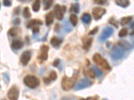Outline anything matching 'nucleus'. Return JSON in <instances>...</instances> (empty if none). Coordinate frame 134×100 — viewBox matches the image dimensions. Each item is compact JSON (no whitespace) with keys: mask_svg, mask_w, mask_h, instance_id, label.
<instances>
[{"mask_svg":"<svg viewBox=\"0 0 134 100\" xmlns=\"http://www.w3.org/2000/svg\"><path fill=\"white\" fill-rule=\"evenodd\" d=\"M131 45L125 40L119 41L117 44L114 45L110 51V56L113 61L117 62L122 59L125 56L127 51L131 50Z\"/></svg>","mask_w":134,"mask_h":100,"instance_id":"obj_1","label":"nucleus"},{"mask_svg":"<svg viewBox=\"0 0 134 100\" xmlns=\"http://www.w3.org/2000/svg\"><path fill=\"white\" fill-rule=\"evenodd\" d=\"M79 76V71H76L72 77H68L67 76H64L61 81L62 89L64 91H68L74 88V85L77 82V77Z\"/></svg>","mask_w":134,"mask_h":100,"instance_id":"obj_2","label":"nucleus"},{"mask_svg":"<svg viewBox=\"0 0 134 100\" xmlns=\"http://www.w3.org/2000/svg\"><path fill=\"white\" fill-rule=\"evenodd\" d=\"M92 60L93 62L97 65L102 68L103 69L106 70V71H111V66L107 60L105 58H104L103 56L101 55L99 53H96L92 56Z\"/></svg>","mask_w":134,"mask_h":100,"instance_id":"obj_3","label":"nucleus"},{"mask_svg":"<svg viewBox=\"0 0 134 100\" xmlns=\"http://www.w3.org/2000/svg\"><path fill=\"white\" fill-rule=\"evenodd\" d=\"M23 82L28 88L30 89H36L40 85V79L35 76L32 75H27L25 76L23 79Z\"/></svg>","mask_w":134,"mask_h":100,"instance_id":"obj_4","label":"nucleus"},{"mask_svg":"<svg viewBox=\"0 0 134 100\" xmlns=\"http://www.w3.org/2000/svg\"><path fill=\"white\" fill-rule=\"evenodd\" d=\"M66 8L65 5L60 6L59 4H56L54 6V9L53 12H54L56 18L58 20H59V21H60V20L63 19L64 14L66 12Z\"/></svg>","mask_w":134,"mask_h":100,"instance_id":"obj_5","label":"nucleus"},{"mask_svg":"<svg viewBox=\"0 0 134 100\" xmlns=\"http://www.w3.org/2000/svg\"><path fill=\"white\" fill-rule=\"evenodd\" d=\"M92 84V82H91L88 78H83L80 79L79 82L76 83L74 87V90L75 91H79L81 89H85L89 87H90Z\"/></svg>","mask_w":134,"mask_h":100,"instance_id":"obj_6","label":"nucleus"},{"mask_svg":"<svg viewBox=\"0 0 134 100\" xmlns=\"http://www.w3.org/2000/svg\"><path fill=\"white\" fill-rule=\"evenodd\" d=\"M8 99L11 100H16L20 96V89L15 85H13L8 90L7 94Z\"/></svg>","mask_w":134,"mask_h":100,"instance_id":"obj_7","label":"nucleus"},{"mask_svg":"<svg viewBox=\"0 0 134 100\" xmlns=\"http://www.w3.org/2000/svg\"><path fill=\"white\" fill-rule=\"evenodd\" d=\"M40 53L38 56V59L40 60V62H45L48 58V51H49V47L46 45H42L40 48Z\"/></svg>","mask_w":134,"mask_h":100,"instance_id":"obj_8","label":"nucleus"},{"mask_svg":"<svg viewBox=\"0 0 134 100\" xmlns=\"http://www.w3.org/2000/svg\"><path fill=\"white\" fill-rule=\"evenodd\" d=\"M105 14H106V9H104V8L95 7V8L92 9V16H93V18L95 21L100 20Z\"/></svg>","mask_w":134,"mask_h":100,"instance_id":"obj_9","label":"nucleus"},{"mask_svg":"<svg viewBox=\"0 0 134 100\" xmlns=\"http://www.w3.org/2000/svg\"><path fill=\"white\" fill-rule=\"evenodd\" d=\"M32 57V52L30 50H26L20 56V62L23 66H26L29 63Z\"/></svg>","mask_w":134,"mask_h":100,"instance_id":"obj_10","label":"nucleus"},{"mask_svg":"<svg viewBox=\"0 0 134 100\" xmlns=\"http://www.w3.org/2000/svg\"><path fill=\"white\" fill-rule=\"evenodd\" d=\"M113 33H114V30L111 27H106L105 28H104L101 36H99V41L101 42H104L107 39L111 37L113 34Z\"/></svg>","mask_w":134,"mask_h":100,"instance_id":"obj_11","label":"nucleus"},{"mask_svg":"<svg viewBox=\"0 0 134 100\" xmlns=\"http://www.w3.org/2000/svg\"><path fill=\"white\" fill-rule=\"evenodd\" d=\"M93 39L92 37L85 36L82 38V42H83V49L85 51H89L92 45Z\"/></svg>","mask_w":134,"mask_h":100,"instance_id":"obj_12","label":"nucleus"},{"mask_svg":"<svg viewBox=\"0 0 134 100\" xmlns=\"http://www.w3.org/2000/svg\"><path fill=\"white\" fill-rule=\"evenodd\" d=\"M57 73L55 71H51L49 76L44 78V83L46 85H49L52 82H54L55 80L57 79Z\"/></svg>","mask_w":134,"mask_h":100,"instance_id":"obj_13","label":"nucleus"},{"mask_svg":"<svg viewBox=\"0 0 134 100\" xmlns=\"http://www.w3.org/2000/svg\"><path fill=\"white\" fill-rule=\"evenodd\" d=\"M42 24H43V22L40 19H32L30 20L29 22L27 23L26 28L28 29H30V28H32L34 26H36V25H42Z\"/></svg>","mask_w":134,"mask_h":100,"instance_id":"obj_14","label":"nucleus"},{"mask_svg":"<svg viewBox=\"0 0 134 100\" xmlns=\"http://www.w3.org/2000/svg\"><path fill=\"white\" fill-rule=\"evenodd\" d=\"M11 46L13 49L14 50H19V49H22L24 46V43L22 41L19 39H15L11 42Z\"/></svg>","mask_w":134,"mask_h":100,"instance_id":"obj_15","label":"nucleus"},{"mask_svg":"<svg viewBox=\"0 0 134 100\" xmlns=\"http://www.w3.org/2000/svg\"><path fill=\"white\" fill-rule=\"evenodd\" d=\"M54 14L53 11H50L48 14H46V17H45V23L47 26L50 25L54 22Z\"/></svg>","mask_w":134,"mask_h":100,"instance_id":"obj_16","label":"nucleus"},{"mask_svg":"<svg viewBox=\"0 0 134 100\" xmlns=\"http://www.w3.org/2000/svg\"><path fill=\"white\" fill-rule=\"evenodd\" d=\"M62 43V40L61 39L59 38L58 37H56V36L53 37L50 39V44L54 48H59Z\"/></svg>","mask_w":134,"mask_h":100,"instance_id":"obj_17","label":"nucleus"},{"mask_svg":"<svg viewBox=\"0 0 134 100\" xmlns=\"http://www.w3.org/2000/svg\"><path fill=\"white\" fill-rule=\"evenodd\" d=\"M115 4L122 8H127L130 5V0H115Z\"/></svg>","mask_w":134,"mask_h":100,"instance_id":"obj_18","label":"nucleus"},{"mask_svg":"<svg viewBox=\"0 0 134 100\" xmlns=\"http://www.w3.org/2000/svg\"><path fill=\"white\" fill-rule=\"evenodd\" d=\"M91 16L89 13H84L83 16H81V21L85 25H88L91 23Z\"/></svg>","mask_w":134,"mask_h":100,"instance_id":"obj_19","label":"nucleus"},{"mask_svg":"<svg viewBox=\"0 0 134 100\" xmlns=\"http://www.w3.org/2000/svg\"><path fill=\"white\" fill-rule=\"evenodd\" d=\"M84 74L86 75V76H89V77L92 79H94L96 77V74L95 71L93 70L92 68H89V69H86V70L84 71Z\"/></svg>","mask_w":134,"mask_h":100,"instance_id":"obj_20","label":"nucleus"},{"mask_svg":"<svg viewBox=\"0 0 134 100\" xmlns=\"http://www.w3.org/2000/svg\"><path fill=\"white\" fill-rule=\"evenodd\" d=\"M133 19V16H125V17H123L121 19V25L122 26H124L125 25L128 24L131 22V20Z\"/></svg>","mask_w":134,"mask_h":100,"instance_id":"obj_21","label":"nucleus"},{"mask_svg":"<svg viewBox=\"0 0 134 100\" xmlns=\"http://www.w3.org/2000/svg\"><path fill=\"white\" fill-rule=\"evenodd\" d=\"M69 21L73 26H77V23H78V17H77V16L76 14H72L71 16H70Z\"/></svg>","mask_w":134,"mask_h":100,"instance_id":"obj_22","label":"nucleus"},{"mask_svg":"<svg viewBox=\"0 0 134 100\" xmlns=\"http://www.w3.org/2000/svg\"><path fill=\"white\" fill-rule=\"evenodd\" d=\"M19 31V29L16 27H13V28H11L10 29L8 30V34L11 37H15V36H18Z\"/></svg>","mask_w":134,"mask_h":100,"instance_id":"obj_23","label":"nucleus"},{"mask_svg":"<svg viewBox=\"0 0 134 100\" xmlns=\"http://www.w3.org/2000/svg\"><path fill=\"white\" fill-rule=\"evenodd\" d=\"M63 28L64 30L66 31V33H71L73 31V28L71 27V25L70 24V22L67 20L65 21L63 23Z\"/></svg>","mask_w":134,"mask_h":100,"instance_id":"obj_24","label":"nucleus"},{"mask_svg":"<svg viewBox=\"0 0 134 100\" xmlns=\"http://www.w3.org/2000/svg\"><path fill=\"white\" fill-rule=\"evenodd\" d=\"M40 3L41 0H35L32 5V10L34 12H38L40 8Z\"/></svg>","mask_w":134,"mask_h":100,"instance_id":"obj_25","label":"nucleus"},{"mask_svg":"<svg viewBox=\"0 0 134 100\" xmlns=\"http://www.w3.org/2000/svg\"><path fill=\"white\" fill-rule=\"evenodd\" d=\"M23 16L26 19H29L31 17V13L28 7H25L24 9Z\"/></svg>","mask_w":134,"mask_h":100,"instance_id":"obj_26","label":"nucleus"},{"mask_svg":"<svg viewBox=\"0 0 134 100\" xmlns=\"http://www.w3.org/2000/svg\"><path fill=\"white\" fill-rule=\"evenodd\" d=\"M74 11L75 14H79V11H80V5L78 3H75L74 4L72 5L71 11Z\"/></svg>","mask_w":134,"mask_h":100,"instance_id":"obj_27","label":"nucleus"},{"mask_svg":"<svg viewBox=\"0 0 134 100\" xmlns=\"http://www.w3.org/2000/svg\"><path fill=\"white\" fill-rule=\"evenodd\" d=\"M109 23H110L111 25H113L116 28H119V23H118V22L115 19V18L114 17H111L109 19Z\"/></svg>","mask_w":134,"mask_h":100,"instance_id":"obj_28","label":"nucleus"},{"mask_svg":"<svg viewBox=\"0 0 134 100\" xmlns=\"http://www.w3.org/2000/svg\"><path fill=\"white\" fill-rule=\"evenodd\" d=\"M53 2H54V0H46V2H44V10H48V9H49L51 8V6L53 5Z\"/></svg>","mask_w":134,"mask_h":100,"instance_id":"obj_29","label":"nucleus"},{"mask_svg":"<svg viewBox=\"0 0 134 100\" xmlns=\"http://www.w3.org/2000/svg\"><path fill=\"white\" fill-rule=\"evenodd\" d=\"M128 34V30L127 28H122L121 29L120 31H119V34H118V36H119V37H124L125 36H127Z\"/></svg>","mask_w":134,"mask_h":100,"instance_id":"obj_30","label":"nucleus"},{"mask_svg":"<svg viewBox=\"0 0 134 100\" xmlns=\"http://www.w3.org/2000/svg\"><path fill=\"white\" fill-rule=\"evenodd\" d=\"M92 69H93V70L95 71V74H96V76H97V77H101L103 75V73L102 72V71L101 70V69H99V68H98L97 67H93L92 68Z\"/></svg>","mask_w":134,"mask_h":100,"instance_id":"obj_31","label":"nucleus"},{"mask_svg":"<svg viewBox=\"0 0 134 100\" xmlns=\"http://www.w3.org/2000/svg\"><path fill=\"white\" fill-rule=\"evenodd\" d=\"M3 80H4L5 83H6V84H8V83L9 82V81H10V77H9V74L7 72L4 73V74H3Z\"/></svg>","mask_w":134,"mask_h":100,"instance_id":"obj_32","label":"nucleus"},{"mask_svg":"<svg viewBox=\"0 0 134 100\" xmlns=\"http://www.w3.org/2000/svg\"><path fill=\"white\" fill-rule=\"evenodd\" d=\"M98 31H99V27L97 26L93 28L92 29H91V31H89V36H94V35H95L98 32Z\"/></svg>","mask_w":134,"mask_h":100,"instance_id":"obj_33","label":"nucleus"},{"mask_svg":"<svg viewBox=\"0 0 134 100\" xmlns=\"http://www.w3.org/2000/svg\"><path fill=\"white\" fill-rule=\"evenodd\" d=\"M60 64V59L59 58H56L54 60V62H53V65L55 68H58L59 66V65Z\"/></svg>","mask_w":134,"mask_h":100,"instance_id":"obj_34","label":"nucleus"},{"mask_svg":"<svg viewBox=\"0 0 134 100\" xmlns=\"http://www.w3.org/2000/svg\"><path fill=\"white\" fill-rule=\"evenodd\" d=\"M94 2L96 4L103 5L106 4V3L107 2V0H94Z\"/></svg>","mask_w":134,"mask_h":100,"instance_id":"obj_35","label":"nucleus"},{"mask_svg":"<svg viewBox=\"0 0 134 100\" xmlns=\"http://www.w3.org/2000/svg\"><path fill=\"white\" fill-rule=\"evenodd\" d=\"M11 0H3V5L5 7H10L11 6Z\"/></svg>","mask_w":134,"mask_h":100,"instance_id":"obj_36","label":"nucleus"},{"mask_svg":"<svg viewBox=\"0 0 134 100\" xmlns=\"http://www.w3.org/2000/svg\"><path fill=\"white\" fill-rule=\"evenodd\" d=\"M32 32L34 34H37L40 32V28L38 25L34 26L32 28Z\"/></svg>","mask_w":134,"mask_h":100,"instance_id":"obj_37","label":"nucleus"},{"mask_svg":"<svg viewBox=\"0 0 134 100\" xmlns=\"http://www.w3.org/2000/svg\"><path fill=\"white\" fill-rule=\"evenodd\" d=\"M20 11H21V9H20V7H17V8H15V9H14V15H19L20 13Z\"/></svg>","mask_w":134,"mask_h":100,"instance_id":"obj_38","label":"nucleus"},{"mask_svg":"<svg viewBox=\"0 0 134 100\" xmlns=\"http://www.w3.org/2000/svg\"><path fill=\"white\" fill-rule=\"evenodd\" d=\"M60 28H61L60 25L59 24V23H56L55 25V27H54V31H55L56 32H59V31H60Z\"/></svg>","mask_w":134,"mask_h":100,"instance_id":"obj_39","label":"nucleus"},{"mask_svg":"<svg viewBox=\"0 0 134 100\" xmlns=\"http://www.w3.org/2000/svg\"><path fill=\"white\" fill-rule=\"evenodd\" d=\"M20 22H21V20H20V18H16L14 20V22H13V23L15 25H20Z\"/></svg>","mask_w":134,"mask_h":100,"instance_id":"obj_40","label":"nucleus"},{"mask_svg":"<svg viewBox=\"0 0 134 100\" xmlns=\"http://www.w3.org/2000/svg\"><path fill=\"white\" fill-rule=\"evenodd\" d=\"M99 99V96L96 95V96H91V97H86L85 99Z\"/></svg>","mask_w":134,"mask_h":100,"instance_id":"obj_41","label":"nucleus"},{"mask_svg":"<svg viewBox=\"0 0 134 100\" xmlns=\"http://www.w3.org/2000/svg\"><path fill=\"white\" fill-rule=\"evenodd\" d=\"M20 2H22V3H26V2H31L32 0H18Z\"/></svg>","mask_w":134,"mask_h":100,"instance_id":"obj_42","label":"nucleus"},{"mask_svg":"<svg viewBox=\"0 0 134 100\" xmlns=\"http://www.w3.org/2000/svg\"><path fill=\"white\" fill-rule=\"evenodd\" d=\"M48 33H47V34H46V35H45L44 37L42 39V42H44V41H46V38H47V35H48Z\"/></svg>","mask_w":134,"mask_h":100,"instance_id":"obj_43","label":"nucleus"},{"mask_svg":"<svg viewBox=\"0 0 134 100\" xmlns=\"http://www.w3.org/2000/svg\"><path fill=\"white\" fill-rule=\"evenodd\" d=\"M130 28L132 29H133V21H132V23H131V25H130Z\"/></svg>","mask_w":134,"mask_h":100,"instance_id":"obj_44","label":"nucleus"},{"mask_svg":"<svg viewBox=\"0 0 134 100\" xmlns=\"http://www.w3.org/2000/svg\"><path fill=\"white\" fill-rule=\"evenodd\" d=\"M86 65H90V62H89V60H88V59H86Z\"/></svg>","mask_w":134,"mask_h":100,"instance_id":"obj_45","label":"nucleus"},{"mask_svg":"<svg viewBox=\"0 0 134 100\" xmlns=\"http://www.w3.org/2000/svg\"><path fill=\"white\" fill-rule=\"evenodd\" d=\"M46 0H43V2H44H44H46Z\"/></svg>","mask_w":134,"mask_h":100,"instance_id":"obj_46","label":"nucleus"},{"mask_svg":"<svg viewBox=\"0 0 134 100\" xmlns=\"http://www.w3.org/2000/svg\"><path fill=\"white\" fill-rule=\"evenodd\" d=\"M0 9H1V3H0Z\"/></svg>","mask_w":134,"mask_h":100,"instance_id":"obj_47","label":"nucleus"},{"mask_svg":"<svg viewBox=\"0 0 134 100\" xmlns=\"http://www.w3.org/2000/svg\"><path fill=\"white\" fill-rule=\"evenodd\" d=\"M0 88H1V85H0Z\"/></svg>","mask_w":134,"mask_h":100,"instance_id":"obj_48","label":"nucleus"}]
</instances>
